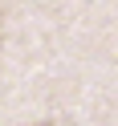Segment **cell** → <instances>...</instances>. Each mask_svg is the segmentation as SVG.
Wrapping results in <instances>:
<instances>
[{
    "label": "cell",
    "mask_w": 118,
    "mask_h": 126,
    "mask_svg": "<svg viewBox=\"0 0 118 126\" xmlns=\"http://www.w3.org/2000/svg\"><path fill=\"white\" fill-rule=\"evenodd\" d=\"M0 45H4V8H0Z\"/></svg>",
    "instance_id": "6da1fadb"
},
{
    "label": "cell",
    "mask_w": 118,
    "mask_h": 126,
    "mask_svg": "<svg viewBox=\"0 0 118 126\" xmlns=\"http://www.w3.org/2000/svg\"><path fill=\"white\" fill-rule=\"evenodd\" d=\"M33 126H49V122H33Z\"/></svg>",
    "instance_id": "7a4b0ae2"
}]
</instances>
